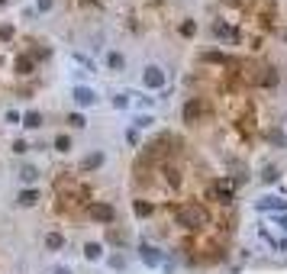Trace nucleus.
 I'll return each mask as SVG.
<instances>
[{"label":"nucleus","instance_id":"f257e3e1","mask_svg":"<svg viewBox=\"0 0 287 274\" xmlns=\"http://www.w3.org/2000/svg\"><path fill=\"white\" fill-rule=\"evenodd\" d=\"M178 223L187 226V229H207L210 226V213H207L203 204H187V206L178 210Z\"/></svg>","mask_w":287,"mask_h":274},{"label":"nucleus","instance_id":"f03ea898","mask_svg":"<svg viewBox=\"0 0 287 274\" xmlns=\"http://www.w3.org/2000/svg\"><path fill=\"white\" fill-rule=\"evenodd\" d=\"M203 107H207V103H203V97H187L184 107H181V119H184V123H197V119H200V113H203Z\"/></svg>","mask_w":287,"mask_h":274},{"label":"nucleus","instance_id":"7ed1b4c3","mask_svg":"<svg viewBox=\"0 0 287 274\" xmlns=\"http://www.w3.org/2000/svg\"><path fill=\"white\" fill-rule=\"evenodd\" d=\"M255 210L258 213H281V210H287V200H281L278 194H264L255 200Z\"/></svg>","mask_w":287,"mask_h":274},{"label":"nucleus","instance_id":"20e7f679","mask_svg":"<svg viewBox=\"0 0 287 274\" xmlns=\"http://www.w3.org/2000/svg\"><path fill=\"white\" fill-rule=\"evenodd\" d=\"M142 84H145L148 91H162L165 87V71L158 68V65H148V68L142 71Z\"/></svg>","mask_w":287,"mask_h":274},{"label":"nucleus","instance_id":"39448f33","mask_svg":"<svg viewBox=\"0 0 287 274\" xmlns=\"http://www.w3.org/2000/svg\"><path fill=\"white\" fill-rule=\"evenodd\" d=\"M87 216L97 219V223H113V206H110V204H97V200H91V204H87Z\"/></svg>","mask_w":287,"mask_h":274},{"label":"nucleus","instance_id":"423d86ee","mask_svg":"<svg viewBox=\"0 0 287 274\" xmlns=\"http://www.w3.org/2000/svg\"><path fill=\"white\" fill-rule=\"evenodd\" d=\"M103 161H107V155H103V152H91V155H84V158H81L78 171H81V174H91V171H97V168H100Z\"/></svg>","mask_w":287,"mask_h":274},{"label":"nucleus","instance_id":"0eeeda50","mask_svg":"<svg viewBox=\"0 0 287 274\" xmlns=\"http://www.w3.org/2000/svg\"><path fill=\"white\" fill-rule=\"evenodd\" d=\"M74 100H78L81 103V107H91V103H97V94H94V91H91V87H74Z\"/></svg>","mask_w":287,"mask_h":274},{"label":"nucleus","instance_id":"6e6552de","mask_svg":"<svg viewBox=\"0 0 287 274\" xmlns=\"http://www.w3.org/2000/svg\"><path fill=\"white\" fill-rule=\"evenodd\" d=\"M139 251H142V261H145L148 268H158V265H162V251H155L152 245H142Z\"/></svg>","mask_w":287,"mask_h":274},{"label":"nucleus","instance_id":"1a4fd4ad","mask_svg":"<svg viewBox=\"0 0 287 274\" xmlns=\"http://www.w3.org/2000/svg\"><path fill=\"white\" fill-rule=\"evenodd\" d=\"M16 204H20V206H36V204H39V190H32V187L20 190V197H16Z\"/></svg>","mask_w":287,"mask_h":274},{"label":"nucleus","instance_id":"9d476101","mask_svg":"<svg viewBox=\"0 0 287 274\" xmlns=\"http://www.w3.org/2000/svg\"><path fill=\"white\" fill-rule=\"evenodd\" d=\"M46 249L48 251H62L65 249V235L62 232H46Z\"/></svg>","mask_w":287,"mask_h":274},{"label":"nucleus","instance_id":"9b49d317","mask_svg":"<svg viewBox=\"0 0 287 274\" xmlns=\"http://www.w3.org/2000/svg\"><path fill=\"white\" fill-rule=\"evenodd\" d=\"M84 258L87 261H100L103 258V245L100 242H84Z\"/></svg>","mask_w":287,"mask_h":274},{"label":"nucleus","instance_id":"f8f14e48","mask_svg":"<svg viewBox=\"0 0 287 274\" xmlns=\"http://www.w3.org/2000/svg\"><path fill=\"white\" fill-rule=\"evenodd\" d=\"M23 126H26V129H39V126H42V113H39V110L23 113Z\"/></svg>","mask_w":287,"mask_h":274},{"label":"nucleus","instance_id":"ddd939ff","mask_svg":"<svg viewBox=\"0 0 287 274\" xmlns=\"http://www.w3.org/2000/svg\"><path fill=\"white\" fill-rule=\"evenodd\" d=\"M107 68L110 71H123L126 68V58L120 52H107Z\"/></svg>","mask_w":287,"mask_h":274},{"label":"nucleus","instance_id":"4468645a","mask_svg":"<svg viewBox=\"0 0 287 274\" xmlns=\"http://www.w3.org/2000/svg\"><path fill=\"white\" fill-rule=\"evenodd\" d=\"M132 213H136V216H152V213H155V206L152 204H145V200H132Z\"/></svg>","mask_w":287,"mask_h":274},{"label":"nucleus","instance_id":"2eb2a0df","mask_svg":"<svg viewBox=\"0 0 287 274\" xmlns=\"http://www.w3.org/2000/svg\"><path fill=\"white\" fill-rule=\"evenodd\" d=\"M32 68H36V62H32L29 55H20V58H16V71H20V74H32Z\"/></svg>","mask_w":287,"mask_h":274},{"label":"nucleus","instance_id":"dca6fc26","mask_svg":"<svg viewBox=\"0 0 287 274\" xmlns=\"http://www.w3.org/2000/svg\"><path fill=\"white\" fill-rule=\"evenodd\" d=\"M20 178H23L26 184H32V181L39 178V168H36V164H23V168H20Z\"/></svg>","mask_w":287,"mask_h":274},{"label":"nucleus","instance_id":"f3484780","mask_svg":"<svg viewBox=\"0 0 287 274\" xmlns=\"http://www.w3.org/2000/svg\"><path fill=\"white\" fill-rule=\"evenodd\" d=\"M65 123H68L71 129H84L87 119H84V113H68V119H65Z\"/></svg>","mask_w":287,"mask_h":274},{"label":"nucleus","instance_id":"a211bd4d","mask_svg":"<svg viewBox=\"0 0 287 274\" xmlns=\"http://www.w3.org/2000/svg\"><path fill=\"white\" fill-rule=\"evenodd\" d=\"M107 242H113V245H126V235L120 232V229H107Z\"/></svg>","mask_w":287,"mask_h":274},{"label":"nucleus","instance_id":"6ab92c4d","mask_svg":"<svg viewBox=\"0 0 287 274\" xmlns=\"http://www.w3.org/2000/svg\"><path fill=\"white\" fill-rule=\"evenodd\" d=\"M107 265L113 268V271H123V268H126V258L117 251V255H110V258H107Z\"/></svg>","mask_w":287,"mask_h":274},{"label":"nucleus","instance_id":"aec40b11","mask_svg":"<svg viewBox=\"0 0 287 274\" xmlns=\"http://www.w3.org/2000/svg\"><path fill=\"white\" fill-rule=\"evenodd\" d=\"M55 149L58 152H71V136H55Z\"/></svg>","mask_w":287,"mask_h":274},{"label":"nucleus","instance_id":"412c9836","mask_svg":"<svg viewBox=\"0 0 287 274\" xmlns=\"http://www.w3.org/2000/svg\"><path fill=\"white\" fill-rule=\"evenodd\" d=\"M132 123H136V129H148V126L155 123V119L148 116V113H142V116H136V119H132Z\"/></svg>","mask_w":287,"mask_h":274},{"label":"nucleus","instance_id":"4be33fe9","mask_svg":"<svg viewBox=\"0 0 287 274\" xmlns=\"http://www.w3.org/2000/svg\"><path fill=\"white\" fill-rule=\"evenodd\" d=\"M278 178H281V174H278V168H264V171H262V181H268V184H274Z\"/></svg>","mask_w":287,"mask_h":274},{"label":"nucleus","instance_id":"5701e85b","mask_svg":"<svg viewBox=\"0 0 287 274\" xmlns=\"http://www.w3.org/2000/svg\"><path fill=\"white\" fill-rule=\"evenodd\" d=\"M113 107H117V110H126V107H129V94H117V97H113Z\"/></svg>","mask_w":287,"mask_h":274},{"label":"nucleus","instance_id":"b1692460","mask_svg":"<svg viewBox=\"0 0 287 274\" xmlns=\"http://www.w3.org/2000/svg\"><path fill=\"white\" fill-rule=\"evenodd\" d=\"M194 32H197V23H194V20L181 23V36H194Z\"/></svg>","mask_w":287,"mask_h":274},{"label":"nucleus","instance_id":"393cba45","mask_svg":"<svg viewBox=\"0 0 287 274\" xmlns=\"http://www.w3.org/2000/svg\"><path fill=\"white\" fill-rule=\"evenodd\" d=\"M74 62H78V65H84V68H87V71H94V62H91V58H87V55H81V52H74Z\"/></svg>","mask_w":287,"mask_h":274},{"label":"nucleus","instance_id":"a878e982","mask_svg":"<svg viewBox=\"0 0 287 274\" xmlns=\"http://www.w3.org/2000/svg\"><path fill=\"white\" fill-rule=\"evenodd\" d=\"M126 142H129V145H139V133H136V129H126Z\"/></svg>","mask_w":287,"mask_h":274},{"label":"nucleus","instance_id":"bb28decb","mask_svg":"<svg viewBox=\"0 0 287 274\" xmlns=\"http://www.w3.org/2000/svg\"><path fill=\"white\" fill-rule=\"evenodd\" d=\"M26 149H29V145H26V139H16V142H13V152H16V155H23Z\"/></svg>","mask_w":287,"mask_h":274},{"label":"nucleus","instance_id":"cd10ccee","mask_svg":"<svg viewBox=\"0 0 287 274\" xmlns=\"http://www.w3.org/2000/svg\"><path fill=\"white\" fill-rule=\"evenodd\" d=\"M0 39H13V26H0Z\"/></svg>","mask_w":287,"mask_h":274},{"label":"nucleus","instance_id":"c85d7f7f","mask_svg":"<svg viewBox=\"0 0 287 274\" xmlns=\"http://www.w3.org/2000/svg\"><path fill=\"white\" fill-rule=\"evenodd\" d=\"M20 119H23V116H20L16 110H7V123H20Z\"/></svg>","mask_w":287,"mask_h":274},{"label":"nucleus","instance_id":"c756f323","mask_svg":"<svg viewBox=\"0 0 287 274\" xmlns=\"http://www.w3.org/2000/svg\"><path fill=\"white\" fill-rule=\"evenodd\" d=\"M52 7H55V0H39V10H42V13H48Z\"/></svg>","mask_w":287,"mask_h":274},{"label":"nucleus","instance_id":"7c9ffc66","mask_svg":"<svg viewBox=\"0 0 287 274\" xmlns=\"http://www.w3.org/2000/svg\"><path fill=\"white\" fill-rule=\"evenodd\" d=\"M55 274H71V271H68V268H55Z\"/></svg>","mask_w":287,"mask_h":274},{"label":"nucleus","instance_id":"2f4dec72","mask_svg":"<svg viewBox=\"0 0 287 274\" xmlns=\"http://www.w3.org/2000/svg\"><path fill=\"white\" fill-rule=\"evenodd\" d=\"M0 3H7V0H0Z\"/></svg>","mask_w":287,"mask_h":274}]
</instances>
